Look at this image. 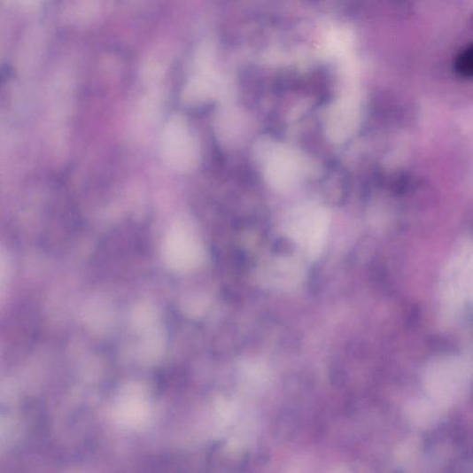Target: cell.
Listing matches in <instances>:
<instances>
[{"label":"cell","mask_w":473,"mask_h":473,"mask_svg":"<svg viewBox=\"0 0 473 473\" xmlns=\"http://www.w3.org/2000/svg\"><path fill=\"white\" fill-rule=\"evenodd\" d=\"M330 227V213L326 208L306 205L290 213L285 231L294 243L314 258L326 244Z\"/></svg>","instance_id":"1"},{"label":"cell","mask_w":473,"mask_h":473,"mask_svg":"<svg viewBox=\"0 0 473 473\" xmlns=\"http://www.w3.org/2000/svg\"><path fill=\"white\" fill-rule=\"evenodd\" d=\"M263 171L269 186L276 191L293 189L306 172L302 158L283 145L268 144L262 150Z\"/></svg>","instance_id":"2"},{"label":"cell","mask_w":473,"mask_h":473,"mask_svg":"<svg viewBox=\"0 0 473 473\" xmlns=\"http://www.w3.org/2000/svg\"><path fill=\"white\" fill-rule=\"evenodd\" d=\"M456 67L459 73L473 76V45L465 50L458 58Z\"/></svg>","instance_id":"6"},{"label":"cell","mask_w":473,"mask_h":473,"mask_svg":"<svg viewBox=\"0 0 473 473\" xmlns=\"http://www.w3.org/2000/svg\"><path fill=\"white\" fill-rule=\"evenodd\" d=\"M195 234L182 225H178L168 233L165 248L171 260L183 265L197 263L202 256V247Z\"/></svg>","instance_id":"4"},{"label":"cell","mask_w":473,"mask_h":473,"mask_svg":"<svg viewBox=\"0 0 473 473\" xmlns=\"http://www.w3.org/2000/svg\"><path fill=\"white\" fill-rule=\"evenodd\" d=\"M161 146L163 157L172 167L188 170L198 161V143L180 119L169 121L162 136Z\"/></svg>","instance_id":"3"},{"label":"cell","mask_w":473,"mask_h":473,"mask_svg":"<svg viewBox=\"0 0 473 473\" xmlns=\"http://www.w3.org/2000/svg\"><path fill=\"white\" fill-rule=\"evenodd\" d=\"M358 121L354 104L344 103L336 105L326 120L329 137L335 143L345 142L355 133Z\"/></svg>","instance_id":"5"}]
</instances>
